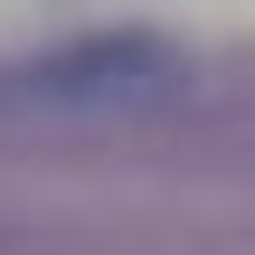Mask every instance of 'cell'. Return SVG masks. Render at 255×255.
<instances>
[{
  "label": "cell",
  "mask_w": 255,
  "mask_h": 255,
  "mask_svg": "<svg viewBox=\"0 0 255 255\" xmlns=\"http://www.w3.org/2000/svg\"><path fill=\"white\" fill-rule=\"evenodd\" d=\"M189 95V57L170 38H76L57 57H28V66H0V114H151Z\"/></svg>",
  "instance_id": "obj_1"
}]
</instances>
